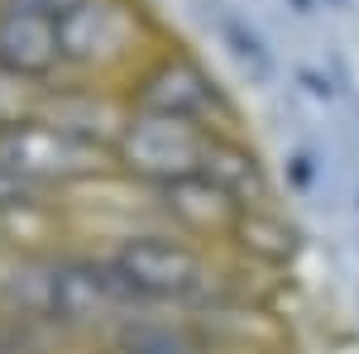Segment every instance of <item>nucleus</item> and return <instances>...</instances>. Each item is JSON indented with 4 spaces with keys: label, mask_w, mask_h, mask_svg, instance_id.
<instances>
[{
    "label": "nucleus",
    "mask_w": 359,
    "mask_h": 354,
    "mask_svg": "<svg viewBox=\"0 0 359 354\" xmlns=\"http://www.w3.org/2000/svg\"><path fill=\"white\" fill-rule=\"evenodd\" d=\"M86 245L101 254L130 311H177L206 321H249V259L144 216Z\"/></svg>",
    "instance_id": "nucleus-1"
},
{
    "label": "nucleus",
    "mask_w": 359,
    "mask_h": 354,
    "mask_svg": "<svg viewBox=\"0 0 359 354\" xmlns=\"http://www.w3.org/2000/svg\"><path fill=\"white\" fill-rule=\"evenodd\" d=\"M125 106L154 110V115H172L187 125H206V130H245L240 110L230 101L221 77L182 43H158L154 53L130 72V82L120 86Z\"/></svg>",
    "instance_id": "nucleus-2"
},
{
    "label": "nucleus",
    "mask_w": 359,
    "mask_h": 354,
    "mask_svg": "<svg viewBox=\"0 0 359 354\" xmlns=\"http://www.w3.org/2000/svg\"><path fill=\"white\" fill-rule=\"evenodd\" d=\"M235 326L245 321H206L177 311H125L91 354H245Z\"/></svg>",
    "instance_id": "nucleus-3"
},
{
    "label": "nucleus",
    "mask_w": 359,
    "mask_h": 354,
    "mask_svg": "<svg viewBox=\"0 0 359 354\" xmlns=\"http://www.w3.org/2000/svg\"><path fill=\"white\" fill-rule=\"evenodd\" d=\"M0 354H82V350H72L67 340H57L53 330L34 326V321L0 306Z\"/></svg>",
    "instance_id": "nucleus-4"
},
{
    "label": "nucleus",
    "mask_w": 359,
    "mask_h": 354,
    "mask_svg": "<svg viewBox=\"0 0 359 354\" xmlns=\"http://www.w3.org/2000/svg\"><path fill=\"white\" fill-rule=\"evenodd\" d=\"M0 254H5V235H0Z\"/></svg>",
    "instance_id": "nucleus-5"
}]
</instances>
